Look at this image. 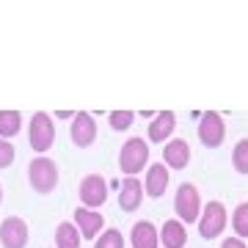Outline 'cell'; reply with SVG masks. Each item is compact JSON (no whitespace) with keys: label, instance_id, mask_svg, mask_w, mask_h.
Instances as JSON below:
<instances>
[{"label":"cell","instance_id":"cell-17","mask_svg":"<svg viewBox=\"0 0 248 248\" xmlns=\"http://www.w3.org/2000/svg\"><path fill=\"white\" fill-rule=\"evenodd\" d=\"M80 243H83V234L75 223L63 221L55 226V248H80Z\"/></svg>","mask_w":248,"mask_h":248},{"label":"cell","instance_id":"cell-15","mask_svg":"<svg viewBox=\"0 0 248 248\" xmlns=\"http://www.w3.org/2000/svg\"><path fill=\"white\" fill-rule=\"evenodd\" d=\"M133 248H157L160 246V229L152 221H135L130 229Z\"/></svg>","mask_w":248,"mask_h":248},{"label":"cell","instance_id":"cell-5","mask_svg":"<svg viewBox=\"0 0 248 248\" xmlns=\"http://www.w3.org/2000/svg\"><path fill=\"white\" fill-rule=\"evenodd\" d=\"M226 221H229L226 207H223L221 202H210L202 210V218H199V234H202L204 240L221 237V232L226 229Z\"/></svg>","mask_w":248,"mask_h":248},{"label":"cell","instance_id":"cell-12","mask_svg":"<svg viewBox=\"0 0 248 248\" xmlns=\"http://www.w3.org/2000/svg\"><path fill=\"white\" fill-rule=\"evenodd\" d=\"M174 130H177V113L174 110H160L149 122V141L152 143H169Z\"/></svg>","mask_w":248,"mask_h":248},{"label":"cell","instance_id":"cell-24","mask_svg":"<svg viewBox=\"0 0 248 248\" xmlns=\"http://www.w3.org/2000/svg\"><path fill=\"white\" fill-rule=\"evenodd\" d=\"M221 248H248V246H246V240L243 237H226L221 243Z\"/></svg>","mask_w":248,"mask_h":248},{"label":"cell","instance_id":"cell-16","mask_svg":"<svg viewBox=\"0 0 248 248\" xmlns=\"http://www.w3.org/2000/svg\"><path fill=\"white\" fill-rule=\"evenodd\" d=\"M160 243L163 248H185L187 243V226L179 218H171L160 226Z\"/></svg>","mask_w":248,"mask_h":248},{"label":"cell","instance_id":"cell-23","mask_svg":"<svg viewBox=\"0 0 248 248\" xmlns=\"http://www.w3.org/2000/svg\"><path fill=\"white\" fill-rule=\"evenodd\" d=\"M14 143H9V138H0V169H9L14 163Z\"/></svg>","mask_w":248,"mask_h":248},{"label":"cell","instance_id":"cell-2","mask_svg":"<svg viewBox=\"0 0 248 248\" xmlns=\"http://www.w3.org/2000/svg\"><path fill=\"white\" fill-rule=\"evenodd\" d=\"M143 166H149V143L143 138H130V141L122 146L119 152V169L127 174V177H138L143 171Z\"/></svg>","mask_w":248,"mask_h":248},{"label":"cell","instance_id":"cell-18","mask_svg":"<svg viewBox=\"0 0 248 248\" xmlns=\"http://www.w3.org/2000/svg\"><path fill=\"white\" fill-rule=\"evenodd\" d=\"M22 130L19 110H0V138H14Z\"/></svg>","mask_w":248,"mask_h":248},{"label":"cell","instance_id":"cell-7","mask_svg":"<svg viewBox=\"0 0 248 248\" xmlns=\"http://www.w3.org/2000/svg\"><path fill=\"white\" fill-rule=\"evenodd\" d=\"M78 190H80V202H83V207H89V210L102 207V204L108 202V182H105V177H99V174L83 177V182H80Z\"/></svg>","mask_w":248,"mask_h":248},{"label":"cell","instance_id":"cell-26","mask_svg":"<svg viewBox=\"0 0 248 248\" xmlns=\"http://www.w3.org/2000/svg\"><path fill=\"white\" fill-rule=\"evenodd\" d=\"M0 202H3V187H0Z\"/></svg>","mask_w":248,"mask_h":248},{"label":"cell","instance_id":"cell-22","mask_svg":"<svg viewBox=\"0 0 248 248\" xmlns=\"http://www.w3.org/2000/svg\"><path fill=\"white\" fill-rule=\"evenodd\" d=\"M108 119H110V127L122 133V130H130V127H133L135 113H133V110H110V113H108Z\"/></svg>","mask_w":248,"mask_h":248},{"label":"cell","instance_id":"cell-4","mask_svg":"<svg viewBox=\"0 0 248 248\" xmlns=\"http://www.w3.org/2000/svg\"><path fill=\"white\" fill-rule=\"evenodd\" d=\"M28 138H31V149L39 152V155H45V152L55 143V124H53V119H50L45 110L33 113V119H31V130H28Z\"/></svg>","mask_w":248,"mask_h":248},{"label":"cell","instance_id":"cell-14","mask_svg":"<svg viewBox=\"0 0 248 248\" xmlns=\"http://www.w3.org/2000/svg\"><path fill=\"white\" fill-rule=\"evenodd\" d=\"M169 166L166 163H155V166H149L146 169V179H143V190H146V196H152V199H160V196L166 193V187H169Z\"/></svg>","mask_w":248,"mask_h":248},{"label":"cell","instance_id":"cell-8","mask_svg":"<svg viewBox=\"0 0 248 248\" xmlns=\"http://www.w3.org/2000/svg\"><path fill=\"white\" fill-rule=\"evenodd\" d=\"M0 246L3 248H25L28 246V223L17 215H9L0 223Z\"/></svg>","mask_w":248,"mask_h":248},{"label":"cell","instance_id":"cell-13","mask_svg":"<svg viewBox=\"0 0 248 248\" xmlns=\"http://www.w3.org/2000/svg\"><path fill=\"white\" fill-rule=\"evenodd\" d=\"M163 163L174 171H182L190 163V143L185 138H171L163 149Z\"/></svg>","mask_w":248,"mask_h":248},{"label":"cell","instance_id":"cell-25","mask_svg":"<svg viewBox=\"0 0 248 248\" xmlns=\"http://www.w3.org/2000/svg\"><path fill=\"white\" fill-rule=\"evenodd\" d=\"M55 116H58V119H75V113H72V110H58Z\"/></svg>","mask_w":248,"mask_h":248},{"label":"cell","instance_id":"cell-10","mask_svg":"<svg viewBox=\"0 0 248 248\" xmlns=\"http://www.w3.org/2000/svg\"><path fill=\"white\" fill-rule=\"evenodd\" d=\"M75 226L80 229L83 240H97L99 232L105 229V218H102V213H97V210L78 207V210H75Z\"/></svg>","mask_w":248,"mask_h":248},{"label":"cell","instance_id":"cell-21","mask_svg":"<svg viewBox=\"0 0 248 248\" xmlns=\"http://www.w3.org/2000/svg\"><path fill=\"white\" fill-rule=\"evenodd\" d=\"M94 248H124V237L119 229H105L94 240Z\"/></svg>","mask_w":248,"mask_h":248},{"label":"cell","instance_id":"cell-19","mask_svg":"<svg viewBox=\"0 0 248 248\" xmlns=\"http://www.w3.org/2000/svg\"><path fill=\"white\" fill-rule=\"evenodd\" d=\"M232 229H234V237H248V202L237 204L234 213H232Z\"/></svg>","mask_w":248,"mask_h":248},{"label":"cell","instance_id":"cell-1","mask_svg":"<svg viewBox=\"0 0 248 248\" xmlns=\"http://www.w3.org/2000/svg\"><path fill=\"white\" fill-rule=\"evenodd\" d=\"M28 182H31V187H33L36 193H50V190H55V185H58V166H55V160L50 157H33L31 163H28Z\"/></svg>","mask_w":248,"mask_h":248},{"label":"cell","instance_id":"cell-11","mask_svg":"<svg viewBox=\"0 0 248 248\" xmlns=\"http://www.w3.org/2000/svg\"><path fill=\"white\" fill-rule=\"evenodd\" d=\"M143 182H138L135 177H127L119 185V210L122 213H135L143 202Z\"/></svg>","mask_w":248,"mask_h":248},{"label":"cell","instance_id":"cell-6","mask_svg":"<svg viewBox=\"0 0 248 248\" xmlns=\"http://www.w3.org/2000/svg\"><path fill=\"white\" fill-rule=\"evenodd\" d=\"M226 138V124H223L221 113L215 110H207L202 113V122H199V141L207 146V149H218Z\"/></svg>","mask_w":248,"mask_h":248},{"label":"cell","instance_id":"cell-9","mask_svg":"<svg viewBox=\"0 0 248 248\" xmlns=\"http://www.w3.org/2000/svg\"><path fill=\"white\" fill-rule=\"evenodd\" d=\"M69 135H72V143H75L78 149L91 146V143H94V138H97V122H94V116L86 113V110L75 113L72 127H69Z\"/></svg>","mask_w":248,"mask_h":248},{"label":"cell","instance_id":"cell-20","mask_svg":"<svg viewBox=\"0 0 248 248\" xmlns=\"http://www.w3.org/2000/svg\"><path fill=\"white\" fill-rule=\"evenodd\" d=\"M232 166L237 174H248V138L237 141V146L232 152Z\"/></svg>","mask_w":248,"mask_h":248},{"label":"cell","instance_id":"cell-3","mask_svg":"<svg viewBox=\"0 0 248 248\" xmlns=\"http://www.w3.org/2000/svg\"><path fill=\"white\" fill-rule=\"evenodd\" d=\"M174 210H177V218L182 223H199V218H202V196H199V190H196V185H190V182H182V185L177 187V193H174Z\"/></svg>","mask_w":248,"mask_h":248}]
</instances>
